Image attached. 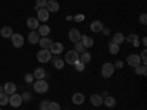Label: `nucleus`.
<instances>
[{
  "label": "nucleus",
  "instance_id": "1",
  "mask_svg": "<svg viewBox=\"0 0 147 110\" xmlns=\"http://www.w3.org/2000/svg\"><path fill=\"white\" fill-rule=\"evenodd\" d=\"M32 88L35 93L38 94H44L49 91V88H50V85H49V82L46 79H35L34 84H32Z\"/></svg>",
  "mask_w": 147,
  "mask_h": 110
},
{
  "label": "nucleus",
  "instance_id": "2",
  "mask_svg": "<svg viewBox=\"0 0 147 110\" xmlns=\"http://www.w3.org/2000/svg\"><path fill=\"white\" fill-rule=\"evenodd\" d=\"M52 57H53V54L50 53V50H49V48H40V52L37 53V60H38L40 63L50 62Z\"/></svg>",
  "mask_w": 147,
  "mask_h": 110
},
{
  "label": "nucleus",
  "instance_id": "3",
  "mask_svg": "<svg viewBox=\"0 0 147 110\" xmlns=\"http://www.w3.org/2000/svg\"><path fill=\"white\" fill-rule=\"evenodd\" d=\"M113 73H115V66H113V63H110V62L103 63V66H102V76H103V78H110Z\"/></svg>",
  "mask_w": 147,
  "mask_h": 110
},
{
  "label": "nucleus",
  "instance_id": "4",
  "mask_svg": "<svg viewBox=\"0 0 147 110\" xmlns=\"http://www.w3.org/2000/svg\"><path fill=\"white\" fill-rule=\"evenodd\" d=\"M77 60H80V54H78L75 50H69V52L65 54V60H63V62L68 63V65H74Z\"/></svg>",
  "mask_w": 147,
  "mask_h": 110
},
{
  "label": "nucleus",
  "instance_id": "5",
  "mask_svg": "<svg viewBox=\"0 0 147 110\" xmlns=\"http://www.w3.org/2000/svg\"><path fill=\"white\" fill-rule=\"evenodd\" d=\"M10 41H12V44H13L15 48H21L24 46V37L19 32H13L12 37H10Z\"/></svg>",
  "mask_w": 147,
  "mask_h": 110
},
{
  "label": "nucleus",
  "instance_id": "6",
  "mask_svg": "<svg viewBox=\"0 0 147 110\" xmlns=\"http://www.w3.org/2000/svg\"><path fill=\"white\" fill-rule=\"evenodd\" d=\"M22 103H24V100H22V95H21V94L13 93L12 95H9V104H10L12 107H19Z\"/></svg>",
  "mask_w": 147,
  "mask_h": 110
},
{
  "label": "nucleus",
  "instance_id": "7",
  "mask_svg": "<svg viewBox=\"0 0 147 110\" xmlns=\"http://www.w3.org/2000/svg\"><path fill=\"white\" fill-rule=\"evenodd\" d=\"M81 32H80V30H77V28H72V30H69V32H68V38H69V41L71 43H78V41H81Z\"/></svg>",
  "mask_w": 147,
  "mask_h": 110
},
{
  "label": "nucleus",
  "instance_id": "8",
  "mask_svg": "<svg viewBox=\"0 0 147 110\" xmlns=\"http://www.w3.org/2000/svg\"><path fill=\"white\" fill-rule=\"evenodd\" d=\"M49 50H50V53H52L53 56H57V54H60V53H63V44L59 43V41H56V43L53 41Z\"/></svg>",
  "mask_w": 147,
  "mask_h": 110
},
{
  "label": "nucleus",
  "instance_id": "9",
  "mask_svg": "<svg viewBox=\"0 0 147 110\" xmlns=\"http://www.w3.org/2000/svg\"><path fill=\"white\" fill-rule=\"evenodd\" d=\"M46 9L49 10V13H56V12H59V9H60V5H59V2H56V0H47Z\"/></svg>",
  "mask_w": 147,
  "mask_h": 110
},
{
  "label": "nucleus",
  "instance_id": "10",
  "mask_svg": "<svg viewBox=\"0 0 147 110\" xmlns=\"http://www.w3.org/2000/svg\"><path fill=\"white\" fill-rule=\"evenodd\" d=\"M127 63L129 65V66H132V68H137L138 65H141V59H140V56L138 54H129L128 57H127Z\"/></svg>",
  "mask_w": 147,
  "mask_h": 110
},
{
  "label": "nucleus",
  "instance_id": "11",
  "mask_svg": "<svg viewBox=\"0 0 147 110\" xmlns=\"http://www.w3.org/2000/svg\"><path fill=\"white\" fill-rule=\"evenodd\" d=\"M49 18H50V13H49L47 9H38L37 10V19L40 22L46 23V21H49Z\"/></svg>",
  "mask_w": 147,
  "mask_h": 110
},
{
  "label": "nucleus",
  "instance_id": "12",
  "mask_svg": "<svg viewBox=\"0 0 147 110\" xmlns=\"http://www.w3.org/2000/svg\"><path fill=\"white\" fill-rule=\"evenodd\" d=\"M84 101H85V95H84L82 93H75V94L72 95V103H74V104L81 106Z\"/></svg>",
  "mask_w": 147,
  "mask_h": 110
},
{
  "label": "nucleus",
  "instance_id": "13",
  "mask_svg": "<svg viewBox=\"0 0 147 110\" xmlns=\"http://www.w3.org/2000/svg\"><path fill=\"white\" fill-rule=\"evenodd\" d=\"M90 101H91V104H93L94 107H99V106L103 104V97H102L100 94H93V95L90 97Z\"/></svg>",
  "mask_w": 147,
  "mask_h": 110
},
{
  "label": "nucleus",
  "instance_id": "14",
  "mask_svg": "<svg viewBox=\"0 0 147 110\" xmlns=\"http://www.w3.org/2000/svg\"><path fill=\"white\" fill-rule=\"evenodd\" d=\"M90 30H91V32H102V30H103V22L102 21H93L91 22V25H90Z\"/></svg>",
  "mask_w": 147,
  "mask_h": 110
},
{
  "label": "nucleus",
  "instance_id": "15",
  "mask_svg": "<svg viewBox=\"0 0 147 110\" xmlns=\"http://www.w3.org/2000/svg\"><path fill=\"white\" fill-rule=\"evenodd\" d=\"M40 34L37 32V30H34V31H31L30 34H28V41L31 43V44H38V41H40Z\"/></svg>",
  "mask_w": 147,
  "mask_h": 110
},
{
  "label": "nucleus",
  "instance_id": "16",
  "mask_svg": "<svg viewBox=\"0 0 147 110\" xmlns=\"http://www.w3.org/2000/svg\"><path fill=\"white\" fill-rule=\"evenodd\" d=\"M3 91L7 94V95H12L13 93H16V85L13 82H6L3 85Z\"/></svg>",
  "mask_w": 147,
  "mask_h": 110
},
{
  "label": "nucleus",
  "instance_id": "17",
  "mask_svg": "<svg viewBox=\"0 0 147 110\" xmlns=\"http://www.w3.org/2000/svg\"><path fill=\"white\" fill-rule=\"evenodd\" d=\"M37 32L40 34V37H49V34H50V27L47 25V23H40V27L37 28Z\"/></svg>",
  "mask_w": 147,
  "mask_h": 110
},
{
  "label": "nucleus",
  "instance_id": "18",
  "mask_svg": "<svg viewBox=\"0 0 147 110\" xmlns=\"http://www.w3.org/2000/svg\"><path fill=\"white\" fill-rule=\"evenodd\" d=\"M27 27L31 30V31H34V30H37L40 27V21L37 19V18H28L27 19Z\"/></svg>",
  "mask_w": 147,
  "mask_h": 110
},
{
  "label": "nucleus",
  "instance_id": "19",
  "mask_svg": "<svg viewBox=\"0 0 147 110\" xmlns=\"http://www.w3.org/2000/svg\"><path fill=\"white\" fill-rule=\"evenodd\" d=\"M52 43H53L52 38H49V37H41L40 41H38V46H40L41 48H50Z\"/></svg>",
  "mask_w": 147,
  "mask_h": 110
},
{
  "label": "nucleus",
  "instance_id": "20",
  "mask_svg": "<svg viewBox=\"0 0 147 110\" xmlns=\"http://www.w3.org/2000/svg\"><path fill=\"white\" fill-rule=\"evenodd\" d=\"M81 43L84 44V47H85V48H88V47H93L94 40L91 38L90 35H81Z\"/></svg>",
  "mask_w": 147,
  "mask_h": 110
},
{
  "label": "nucleus",
  "instance_id": "21",
  "mask_svg": "<svg viewBox=\"0 0 147 110\" xmlns=\"http://www.w3.org/2000/svg\"><path fill=\"white\" fill-rule=\"evenodd\" d=\"M112 41H113L115 44H119V46H121L122 43L125 41V35L122 34V32H115L113 37H112Z\"/></svg>",
  "mask_w": 147,
  "mask_h": 110
},
{
  "label": "nucleus",
  "instance_id": "22",
  "mask_svg": "<svg viewBox=\"0 0 147 110\" xmlns=\"http://www.w3.org/2000/svg\"><path fill=\"white\" fill-rule=\"evenodd\" d=\"M119 50H121V46L119 44H115L113 41L109 43V53L112 54V56H116L119 53Z\"/></svg>",
  "mask_w": 147,
  "mask_h": 110
},
{
  "label": "nucleus",
  "instance_id": "23",
  "mask_svg": "<svg viewBox=\"0 0 147 110\" xmlns=\"http://www.w3.org/2000/svg\"><path fill=\"white\" fill-rule=\"evenodd\" d=\"M103 104L106 106V107H115V104H116V100H115V97H112V95H107V97H105L103 99Z\"/></svg>",
  "mask_w": 147,
  "mask_h": 110
},
{
  "label": "nucleus",
  "instance_id": "24",
  "mask_svg": "<svg viewBox=\"0 0 147 110\" xmlns=\"http://www.w3.org/2000/svg\"><path fill=\"white\" fill-rule=\"evenodd\" d=\"M32 75H34L35 79H44V76H46V70H44V68H37V69L32 72Z\"/></svg>",
  "mask_w": 147,
  "mask_h": 110
},
{
  "label": "nucleus",
  "instance_id": "25",
  "mask_svg": "<svg viewBox=\"0 0 147 110\" xmlns=\"http://www.w3.org/2000/svg\"><path fill=\"white\" fill-rule=\"evenodd\" d=\"M12 34H13V30H12L10 27H3L2 30H0V35H2L3 38H10Z\"/></svg>",
  "mask_w": 147,
  "mask_h": 110
},
{
  "label": "nucleus",
  "instance_id": "26",
  "mask_svg": "<svg viewBox=\"0 0 147 110\" xmlns=\"http://www.w3.org/2000/svg\"><path fill=\"white\" fill-rule=\"evenodd\" d=\"M80 62H82L84 65L90 63V62H91V54H90V53H87V52L81 53V54H80Z\"/></svg>",
  "mask_w": 147,
  "mask_h": 110
},
{
  "label": "nucleus",
  "instance_id": "27",
  "mask_svg": "<svg viewBox=\"0 0 147 110\" xmlns=\"http://www.w3.org/2000/svg\"><path fill=\"white\" fill-rule=\"evenodd\" d=\"M134 70H136V75L144 76L146 73H147V66H146V65H138V66H137L136 69H134Z\"/></svg>",
  "mask_w": 147,
  "mask_h": 110
},
{
  "label": "nucleus",
  "instance_id": "28",
  "mask_svg": "<svg viewBox=\"0 0 147 110\" xmlns=\"http://www.w3.org/2000/svg\"><path fill=\"white\" fill-rule=\"evenodd\" d=\"M74 50H75L78 54H81V53H84L85 50H87V48L84 47V44H82L81 41H78V43H75V44H74Z\"/></svg>",
  "mask_w": 147,
  "mask_h": 110
},
{
  "label": "nucleus",
  "instance_id": "29",
  "mask_svg": "<svg viewBox=\"0 0 147 110\" xmlns=\"http://www.w3.org/2000/svg\"><path fill=\"white\" fill-rule=\"evenodd\" d=\"M9 104V95L3 91V93H0V106H6Z\"/></svg>",
  "mask_w": 147,
  "mask_h": 110
},
{
  "label": "nucleus",
  "instance_id": "30",
  "mask_svg": "<svg viewBox=\"0 0 147 110\" xmlns=\"http://www.w3.org/2000/svg\"><path fill=\"white\" fill-rule=\"evenodd\" d=\"M53 66H55L56 69H63L65 62H63L62 59H57V57H55V59H53Z\"/></svg>",
  "mask_w": 147,
  "mask_h": 110
},
{
  "label": "nucleus",
  "instance_id": "31",
  "mask_svg": "<svg viewBox=\"0 0 147 110\" xmlns=\"http://www.w3.org/2000/svg\"><path fill=\"white\" fill-rule=\"evenodd\" d=\"M46 5H47V0H37V3H35V10H38V9H46Z\"/></svg>",
  "mask_w": 147,
  "mask_h": 110
},
{
  "label": "nucleus",
  "instance_id": "32",
  "mask_svg": "<svg viewBox=\"0 0 147 110\" xmlns=\"http://www.w3.org/2000/svg\"><path fill=\"white\" fill-rule=\"evenodd\" d=\"M74 66H75L77 72H84V70H85V65H84L82 62H80V60H77V62L74 63Z\"/></svg>",
  "mask_w": 147,
  "mask_h": 110
},
{
  "label": "nucleus",
  "instance_id": "33",
  "mask_svg": "<svg viewBox=\"0 0 147 110\" xmlns=\"http://www.w3.org/2000/svg\"><path fill=\"white\" fill-rule=\"evenodd\" d=\"M49 110H60V103L50 101V103H49Z\"/></svg>",
  "mask_w": 147,
  "mask_h": 110
},
{
  "label": "nucleus",
  "instance_id": "34",
  "mask_svg": "<svg viewBox=\"0 0 147 110\" xmlns=\"http://www.w3.org/2000/svg\"><path fill=\"white\" fill-rule=\"evenodd\" d=\"M49 103H50V100H43L40 103V110H49Z\"/></svg>",
  "mask_w": 147,
  "mask_h": 110
},
{
  "label": "nucleus",
  "instance_id": "35",
  "mask_svg": "<svg viewBox=\"0 0 147 110\" xmlns=\"http://www.w3.org/2000/svg\"><path fill=\"white\" fill-rule=\"evenodd\" d=\"M24 79H25V82H27V84H32V81H34L35 78H34V75H32V73H27V75H25V78H24Z\"/></svg>",
  "mask_w": 147,
  "mask_h": 110
},
{
  "label": "nucleus",
  "instance_id": "36",
  "mask_svg": "<svg viewBox=\"0 0 147 110\" xmlns=\"http://www.w3.org/2000/svg\"><path fill=\"white\" fill-rule=\"evenodd\" d=\"M136 38H138V35H137V34H129L128 37H125V40H127L128 43H132Z\"/></svg>",
  "mask_w": 147,
  "mask_h": 110
},
{
  "label": "nucleus",
  "instance_id": "37",
  "mask_svg": "<svg viewBox=\"0 0 147 110\" xmlns=\"http://www.w3.org/2000/svg\"><path fill=\"white\" fill-rule=\"evenodd\" d=\"M22 100H24V101H30V100H31V94H30L28 91L24 93V94H22Z\"/></svg>",
  "mask_w": 147,
  "mask_h": 110
},
{
  "label": "nucleus",
  "instance_id": "38",
  "mask_svg": "<svg viewBox=\"0 0 147 110\" xmlns=\"http://www.w3.org/2000/svg\"><path fill=\"white\" fill-rule=\"evenodd\" d=\"M115 69H122L124 68V62H122V60H118V62H115Z\"/></svg>",
  "mask_w": 147,
  "mask_h": 110
},
{
  "label": "nucleus",
  "instance_id": "39",
  "mask_svg": "<svg viewBox=\"0 0 147 110\" xmlns=\"http://www.w3.org/2000/svg\"><path fill=\"white\" fill-rule=\"evenodd\" d=\"M140 22L143 23V25H146V23H147V15L146 13H141L140 15Z\"/></svg>",
  "mask_w": 147,
  "mask_h": 110
},
{
  "label": "nucleus",
  "instance_id": "40",
  "mask_svg": "<svg viewBox=\"0 0 147 110\" xmlns=\"http://www.w3.org/2000/svg\"><path fill=\"white\" fill-rule=\"evenodd\" d=\"M140 46V38H136L132 41V47H138Z\"/></svg>",
  "mask_w": 147,
  "mask_h": 110
},
{
  "label": "nucleus",
  "instance_id": "41",
  "mask_svg": "<svg viewBox=\"0 0 147 110\" xmlns=\"http://www.w3.org/2000/svg\"><path fill=\"white\" fill-rule=\"evenodd\" d=\"M102 32H103V35H109V34H110V31H109V28H105V27H103V30H102Z\"/></svg>",
  "mask_w": 147,
  "mask_h": 110
},
{
  "label": "nucleus",
  "instance_id": "42",
  "mask_svg": "<svg viewBox=\"0 0 147 110\" xmlns=\"http://www.w3.org/2000/svg\"><path fill=\"white\" fill-rule=\"evenodd\" d=\"M82 19H84V16H82V15H77V16H75V21H77V22H81Z\"/></svg>",
  "mask_w": 147,
  "mask_h": 110
},
{
  "label": "nucleus",
  "instance_id": "43",
  "mask_svg": "<svg viewBox=\"0 0 147 110\" xmlns=\"http://www.w3.org/2000/svg\"><path fill=\"white\" fill-rule=\"evenodd\" d=\"M141 43H143V46H146V44H147V38H146V37H144V38L141 40Z\"/></svg>",
  "mask_w": 147,
  "mask_h": 110
},
{
  "label": "nucleus",
  "instance_id": "44",
  "mask_svg": "<svg viewBox=\"0 0 147 110\" xmlns=\"http://www.w3.org/2000/svg\"><path fill=\"white\" fill-rule=\"evenodd\" d=\"M107 95H109V94H107V91H103V95H102L103 99H105V97H107Z\"/></svg>",
  "mask_w": 147,
  "mask_h": 110
},
{
  "label": "nucleus",
  "instance_id": "45",
  "mask_svg": "<svg viewBox=\"0 0 147 110\" xmlns=\"http://www.w3.org/2000/svg\"><path fill=\"white\" fill-rule=\"evenodd\" d=\"M0 93H3V87H0Z\"/></svg>",
  "mask_w": 147,
  "mask_h": 110
},
{
  "label": "nucleus",
  "instance_id": "46",
  "mask_svg": "<svg viewBox=\"0 0 147 110\" xmlns=\"http://www.w3.org/2000/svg\"><path fill=\"white\" fill-rule=\"evenodd\" d=\"M0 110H2V106H0Z\"/></svg>",
  "mask_w": 147,
  "mask_h": 110
},
{
  "label": "nucleus",
  "instance_id": "47",
  "mask_svg": "<svg viewBox=\"0 0 147 110\" xmlns=\"http://www.w3.org/2000/svg\"><path fill=\"white\" fill-rule=\"evenodd\" d=\"M66 110H68V109H66Z\"/></svg>",
  "mask_w": 147,
  "mask_h": 110
}]
</instances>
